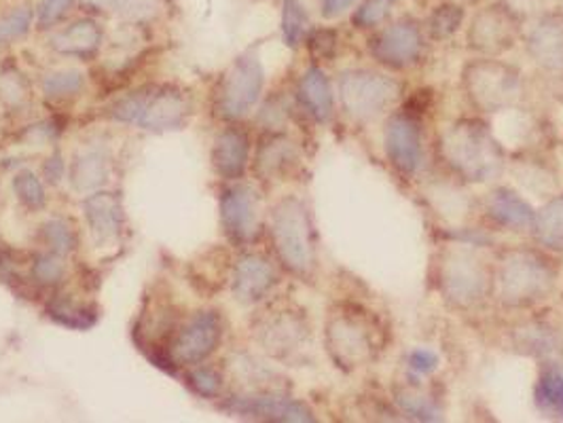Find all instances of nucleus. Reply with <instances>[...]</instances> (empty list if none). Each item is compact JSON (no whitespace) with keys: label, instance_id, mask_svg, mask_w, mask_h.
Returning a JSON list of instances; mask_svg holds the SVG:
<instances>
[{"label":"nucleus","instance_id":"nucleus-1","mask_svg":"<svg viewBox=\"0 0 563 423\" xmlns=\"http://www.w3.org/2000/svg\"><path fill=\"white\" fill-rule=\"evenodd\" d=\"M441 151L447 165L466 181H489L503 170V149L483 123L460 122L449 127Z\"/></svg>","mask_w":563,"mask_h":423},{"label":"nucleus","instance_id":"nucleus-2","mask_svg":"<svg viewBox=\"0 0 563 423\" xmlns=\"http://www.w3.org/2000/svg\"><path fill=\"white\" fill-rule=\"evenodd\" d=\"M558 284L555 265L536 250H513L498 272V295L506 307H532L542 302Z\"/></svg>","mask_w":563,"mask_h":423},{"label":"nucleus","instance_id":"nucleus-3","mask_svg":"<svg viewBox=\"0 0 563 423\" xmlns=\"http://www.w3.org/2000/svg\"><path fill=\"white\" fill-rule=\"evenodd\" d=\"M271 240L282 265L307 275L316 265V245L309 211L296 197H284L271 211Z\"/></svg>","mask_w":563,"mask_h":423},{"label":"nucleus","instance_id":"nucleus-4","mask_svg":"<svg viewBox=\"0 0 563 423\" xmlns=\"http://www.w3.org/2000/svg\"><path fill=\"white\" fill-rule=\"evenodd\" d=\"M189 100L177 88H145L111 106L115 122L132 123L148 132H170L187 122Z\"/></svg>","mask_w":563,"mask_h":423},{"label":"nucleus","instance_id":"nucleus-5","mask_svg":"<svg viewBox=\"0 0 563 423\" xmlns=\"http://www.w3.org/2000/svg\"><path fill=\"white\" fill-rule=\"evenodd\" d=\"M326 347L341 368H356L378 356V324L360 309H341L326 324Z\"/></svg>","mask_w":563,"mask_h":423},{"label":"nucleus","instance_id":"nucleus-6","mask_svg":"<svg viewBox=\"0 0 563 423\" xmlns=\"http://www.w3.org/2000/svg\"><path fill=\"white\" fill-rule=\"evenodd\" d=\"M339 95L352 119L373 122L398 100L401 85L382 72L348 70L339 77Z\"/></svg>","mask_w":563,"mask_h":423},{"label":"nucleus","instance_id":"nucleus-7","mask_svg":"<svg viewBox=\"0 0 563 423\" xmlns=\"http://www.w3.org/2000/svg\"><path fill=\"white\" fill-rule=\"evenodd\" d=\"M464 90L474 106L485 113L510 108L521 91L519 72L498 60H478L464 70Z\"/></svg>","mask_w":563,"mask_h":423},{"label":"nucleus","instance_id":"nucleus-8","mask_svg":"<svg viewBox=\"0 0 563 423\" xmlns=\"http://www.w3.org/2000/svg\"><path fill=\"white\" fill-rule=\"evenodd\" d=\"M266 83V70L257 56H241L225 72L218 93H216V113L223 119L236 122L246 117L261 98Z\"/></svg>","mask_w":563,"mask_h":423},{"label":"nucleus","instance_id":"nucleus-9","mask_svg":"<svg viewBox=\"0 0 563 423\" xmlns=\"http://www.w3.org/2000/svg\"><path fill=\"white\" fill-rule=\"evenodd\" d=\"M439 277L447 301L458 307H473L487 297L489 272L485 263L471 250H447L441 261Z\"/></svg>","mask_w":563,"mask_h":423},{"label":"nucleus","instance_id":"nucleus-10","mask_svg":"<svg viewBox=\"0 0 563 423\" xmlns=\"http://www.w3.org/2000/svg\"><path fill=\"white\" fill-rule=\"evenodd\" d=\"M257 341L273 358L289 361L301 354L309 341V327L301 313L291 309L267 311L257 324Z\"/></svg>","mask_w":563,"mask_h":423},{"label":"nucleus","instance_id":"nucleus-11","mask_svg":"<svg viewBox=\"0 0 563 423\" xmlns=\"http://www.w3.org/2000/svg\"><path fill=\"white\" fill-rule=\"evenodd\" d=\"M221 318L214 311H202L178 331L168 347V354L177 366L204 363L221 343Z\"/></svg>","mask_w":563,"mask_h":423},{"label":"nucleus","instance_id":"nucleus-12","mask_svg":"<svg viewBox=\"0 0 563 423\" xmlns=\"http://www.w3.org/2000/svg\"><path fill=\"white\" fill-rule=\"evenodd\" d=\"M223 411L261 422L309 423L316 422L312 409L286 396H232L221 404Z\"/></svg>","mask_w":563,"mask_h":423},{"label":"nucleus","instance_id":"nucleus-13","mask_svg":"<svg viewBox=\"0 0 563 423\" xmlns=\"http://www.w3.org/2000/svg\"><path fill=\"white\" fill-rule=\"evenodd\" d=\"M371 56L390 68H409L421 58L424 36L414 20L387 26L369 43Z\"/></svg>","mask_w":563,"mask_h":423},{"label":"nucleus","instance_id":"nucleus-14","mask_svg":"<svg viewBox=\"0 0 563 423\" xmlns=\"http://www.w3.org/2000/svg\"><path fill=\"white\" fill-rule=\"evenodd\" d=\"M517 18L510 7L492 4L474 15L469 43L476 52L483 54H500L506 52L517 36Z\"/></svg>","mask_w":563,"mask_h":423},{"label":"nucleus","instance_id":"nucleus-15","mask_svg":"<svg viewBox=\"0 0 563 423\" xmlns=\"http://www.w3.org/2000/svg\"><path fill=\"white\" fill-rule=\"evenodd\" d=\"M384 147L390 163L403 174H415L424 161L421 132L412 115H394L385 123Z\"/></svg>","mask_w":563,"mask_h":423},{"label":"nucleus","instance_id":"nucleus-16","mask_svg":"<svg viewBox=\"0 0 563 423\" xmlns=\"http://www.w3.org/2000/svg\"><path fill=\"white\" fill-rule=\"evenodd\" d=\"M257 195L250 186L237 184L221 195V220L234 242H246L257 233Z\"/></svg>","mask_w":563,"mask_h":423},{"label":"nucleus","instance_id":"nucleus-17","mask_svg":"<svg viewBox=\"0 0 563 423\" xmlns=\"http://www.w3.org/2000/svg\"><path fill=\"white\" fill-rule=\"evenodd\" d=\"M528 54L532 60L549 70L563 72V15L549 13L533 24L528 34Z\"/></svg>","mask_w":563,"mask_h":423},{"label":"nucleus","instance_id":"nucleus-18","mask_svg":"<svg viewBox=\"0 0 563 423\" xmlns=\"http://www.w3.org/2000/svg\"><path fill=\"white\" fill-rule=\"evenodd\" d=\"M275 282H278V275L266 256L246 254L236 263L232 288L237 301L252 305L266 299L269 290L275 286Z\"/></svg>","mask_w":563,"mask_h":423},{"label":"nucleus","instance_id":"nucleus-19","mask_svg":"<svg viewBox=\"0 0 563 423\" xmlns=\"http://www.w3.org/2000/svg\"><path fill=\"white\" fill-rule=\"evenodd\" d=\"M89 233L98 243L115 242L123 229V208L117 195L106 191H95L83 202Z\"/></svg>","mask_w":563,"mask_h":423},{"label":"nucleus","instance_id":"nucleus-20","mask_svg":"<svg viewBox=\"0 0 563 423\" xmlns=\"http://www.w3.org/2000/svg\"><path fill=\"white\" fill-rule=\"evenodd\" d=\"M513 345L526 356L555 363L563 356V334L558 327L544 320H536L513 334Z\"/></svg>","mask_w":563,"mask_h":423},{"label":"nucleus","instance_id":"nucleus-21","mask_svg":"<svg viewBox=\"0 0 563 423\" xmlns=\"http://www.w3.org/2000/svg\"><path fill=\"white\" fill-rule=\"evenodd\" d=\"M248 155H250V142L241 129L232 127L221 132L212 149V163L216 174L227 181H236L248 165Z\"/></svg>","mask_w":563,"mask_h":423},{"label":"nucleus","instance_id":"nucleus-22","mask_svg":"<svg viewBox=\"0 0 563 423\" xmlns=\"http://www.w3.org/2000/svg\"><path fill=\"white\" fill-rule=\"evenodd\" d=\"M487 214L506 229H532L536 214L532 206L510 188H496L487 199Z\"/></svg>","mask_w":563,"mask_h":423},{"label":"nucleus","instance_id":"nucleus-23","mask_svg":"<svg viewBox=\"0 0 563 423\" xmlns=\"http://www.w3.org/2000/svg\"><path fill=\"white\" fill-rule=\"evenodd\" d=\"M109 176H111L109 155L98 149L77 155L70 165V184L79 193L100 191L109 182Z\"/></svg>","mask_w":563,"mask_h":423},{"label":"nucleus","instance_id":"nucleus-24","mask_svg":"<svg viewBox=\"0 0 563 423\" xmlns=\"http://www.w3.org/2000/svg\"><path fill=\"white\" fill-rule=\"evenodd\" d=\"M102 43V28L93 20H79L52 38V47L75 58H88L98 52Z\"/></svg>","mask_w":563,"mask_h":423},{"label":"nucleus","instance_id":"nucleus-25","mask_svg":"<svg viewBox=\"0 0 563 423\" xmlns=\"http://www.w3.org/2000/svg\"><path fill=\"white\" fill-rule=\"evenodd\" d=\"M299 98L305 111L318 123H326L333 115V93L320 68H309L301 83H299Z\"/></svg>","mask_w":563,"mask_h":423},{"label":"nucleus","instance_id":"nucleus-26","mask_svg":"<svg viewBox=\"0 0 563 423\" xmlns=\"http://www.w3.org/2000/svg\"><path fill=\"white\" fill-rule=\"evenodd\" d=\"M296 163V149L284 136H271L261 142L257 152V172L263 179H280Z\"/></svg>","mask_w":563,"mask_h":423},{"label":"nucleus","instance_id":"nucleus-27","mask_svg":"<svg viewBox=\"0 0 563 423\" xmlns=\"http://www.w3.org/2000/svg\"><path fill=\"white\" fill-rule=\"evenodd\" d=\"M47 313L59 327L72 331H89L98 322V307L75 301L68 297H58L47 305Z\"/></svg>","mask_w":563,"mask_h":423},{"label":"nucleus","instance_id":"nucleus-28","mask_svg":"<svg viewBox=\"0 0 563 423\" xmlns=\"http://www.w3.org/2000/svg\"><path fill=\"white\" fill-rule=\"evenodd\" d=\"M533 402L547 418L563 420V375L560 370H547L533 390Z\"/></svg>","mask_w":563,"mask_h":423},{"label":"nucleus","instance_id":"nucleus-29","mask_svg":"<svg viewBox=\"0 0 563 423\" xmlns=\"http://www.w3.org/2000/svg\"><path fill=\"white\" fill-rule=\"evenodd\" d=\"M533 227L538 242L553 250H563V195L536 214Z\"/></svg>","mask_w":563,"mask_h":423},{"label":"nucleus","instance_id":"nucleus-30","mask_svg":"<svg viewBox=\"0 0 563 423\" xmlns=\"http://www.w3.org/2000/svg\"><path fill=\"white\" fill-rule=\"evenodd\" d=\"M309 31V15L301 0H284L282 4V36L289 47H299Z\"/></svg>","mask_w":563,"mask_h":423},{"label":"nucleus","instance_id":"nucleus-31","mask_svg":"<svg viewBox=\"0 0 563 423\" xmlns=\"http://www.w3.org/2000/svg\"><path fill=\"white\" fill-rule=\"evenodd\" d=\"M86 85L83 72L68 68V70H58L52 72L43 79V91L47 98L52 100H66V98H75L79 95Z\"/></svg>","mask_w":563,"mask_h":423},{"label":"nucleus","instance_id":"nucleus-32","mask_svg":"<svg viewBox=\"0 0 563 423\" xmlns=\"http://www.w3.org/2000/svg\"><path fill=\"white\" fill-rule=\"evenodd\" d=\"M396 404L401 407L403 413H407L409 418H414L417 422H439L441 418V409L426 396L412 392V390H398L394 393Z\"/></svg>","mask_w":563,"mask_h":423},{"label":"nucleus","instance_id":"nucleus-33","mask_svg":"<svg viewBox=\"0 0 563 423\" xmlns=\"http://www.w3.org/2000/svg\"><path fill=\"white\" fill-rule=\"evenodd\" d=\"M464 22V9L460 4L453 2H444L441 7H437L428 20V31L432 34V38L443 41L449 38L451 34H455L458 28Z\"/></svg>","mask_w":563,"mask_h":423},{"label":"nucleus","instance_id":"nucleus-34","mask_svg":"<svg viewBox=\"0 0 563 423\" xmlns=\"http://www.w3.org/2000/svg\"><path fill=\"white\" fill-rule=\"evenodd\" d=\"M13 191L18 199L29 208V210H41L45 208L47 195L43 188V182L38 181L30 170H22L13 176Z\"/></svg>","mask_w":563,"mask_h":423},{"label":"nucleus","instance_id":"nucleus-35","mask_svg":"<svg viewBox=\"0 0 563 423\" xmlns=\"http://www.w3.org/2000/svg\"><path fill=\"white\" fill-rule=\"evenodd\" d=\"M41 233H43V240L47 243L49 252H54V254H58V256L70 254V252L75 250V245H77V238H75L72 229L68 227V222H64V220H59V218L47 220V222L43 225Z\"/></svg>","mask_w":563,"mask_h":423},{"label":"nucleus","instance_id":"nucleus-36","mask_svg":"<svg viewBox=\"0 0 563 423\" xmlns=\"http://www.w3.org/2000/svg\"><path fill=\"white\" fill-rule=\"evenodd\" d=\"M32 26V11L29 7H20L13 9L11 13L0 18V47L11 45L15 41H20Z\"/></svg>","mask_w":563,"mask_h":423},{"label":"nucleus","instance_id":"nucleus-37","mask_svg":"<svg viewBox=\"0 0 563 423\" xmlns=\"http://www.w3.org/2000/svg\"><path fill=\"white\" fill-rule=\"evenodd\" d=\"M396 0H364L352 15L356 28H375L392 13Z\"/></svg>","mask_w":563,"mask_h":423},{"label":"nucleus","instance_id":"nucleus-38","mask_svg":"<svg viewBox=\"0 0 563 423\" xmlns=\"http://www.w3.org/2000/svg\"><path fill=\"white\" fill-rule=\"evenodd\" d=\"M64 277V265L58 254H41L32 263V279L41 286H56Z\"/></svg>","mask_w":563,"mask_h":423},{"label":"nucleus","instance_id":"nucleus-39","mask_svg":"<svg viewBox=\"0 0 563 423\" xmlns=\"http://www.w3.org/2000/svg\"><path fill=\"white\" fill-rule=\"evenodd\" d=\"M189 386L193 388V392L202 398H216L221 392V375L218 370L210 368V366H198L187 375Z\"/></svg>","mask_w":563,"mask_h":423},{"label":"nucleus","instance_id":"nucleus-40","mask_svg":"<svg viewBox=\"0 0 563 423\" xmlns=\"http://www.w3.org/2000/svg\"><path fill=\"white\" fill-rule=\"evenodd\" d=\"M72 4H75V0H43L36 11L38 28L47 31V28L56 26L59 20L72 9Z\"/></svg>","mask_w":563,"mask_h":423},{"label":"nucleus","instance_id":"nucleus-41","mask_svg":"<svg viewBox=\"0 0 563 423\" xmlns=\"http://www.w3.org/2000/svg\"><path fill=\"white\" fill-rule=\"evenodd\" d=\"M307 47H309V54L316 60H330L337 52V34H335V31H328V28L312 32V36L307 41Z\"/></svg>","mask_w":563,"mask_h":423},{"label":"nucleus","instance_id":"nucleus-42","mask_svg":"<svg viewBox=\"0 0 563 423\" xmlns=\"http://www.w3.org/2000/svg\"><path fill=\"white\" fill-rule=\"evenodd\" d=\"M409 368L421 375H430L439 368V356L432 350H414L409 354Z\"/></svg>","mask_w":563,"mask_h":423},{"label":"nucleus","instance_id":"nucleus-43","mask_svg":"<svg viewBox=\"0 0 563 423\" xmlns=\"http://www.w3.org/2000/svg\"><path fill=\"white\" fill-rule=\"evenodd\" d=\"M43 170H45L47 181L52 182V184L61 181V179H64V170H66L61 155H59L58 151L54 152V155L47 159V163H45Z\"/></svg>","mask_w":563,"mask_h":423},{"label":"nucleus","instance_id":"nucleus-44","mask_svg":"<svg viewBox=\"0 0 563 423\" xmlns=\"http://www.w3.org/2000/svg\"><path fill=\"white\" fill-rule=\"evenodd\" d=\"M352 4H354V0H323V18H326V20L339 18V15L346 13Z\"/></svg>","mask_w":563,"mask_h":423},{"label":"nucleus","instance_id":"nucleus-45","mask_svg":"<svg viewBox=\"0 0 563 423\" xmlns=\"http://www.w3.org/2000/svg\"><path fill=\"white\" fill-rule=\"evenodd\" d=\"M11 273V256L9 250L0 243V277H7Z\"/></svg>","mask_w":563,"mask_h":423}]
</instances>
